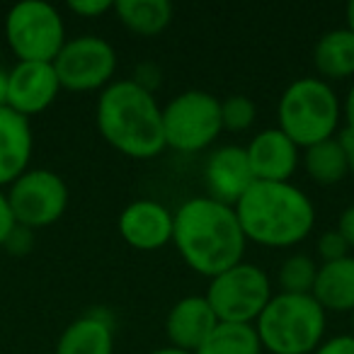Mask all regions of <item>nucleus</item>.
<instances>
[{
	"label": "nucleus",
	"mask_w": 354,
	"mask_h": 354,
	"mask_svg": "<svg viewBox=\"0 0 354 354\" xmlns=\"http://www.w3.org/2000/svg\"><path fill=\"white\" fill-rule=\"evenodd\" d=\"M114 15L129 32L138 37H158L172 22V6L167 0H117Z\"/></svg>",
	"instance_id": "nucleus-20"
},
{
	"label": "nucleus",
	"mask_w": 354,
	"mask_h": 354,
	"mask_svg": "<svg viewBox=\"0 0 354 354\" xmlns=\"http://www.w3.org/2000/svg\"><path fill=\"white\" fill-rule=\"evenodd\" d=\"M349 250H352V248L347 245V241H344L337 228H335V231H325L323 236L318 238V255L323 257V262L342 260V257L349 255Z\"/></svg>",
	"instance_id": "nucleus-25"
},
{
	"label": "nucleus",
	"mask_w": 354,
	"mask_h": 354,
	"mask_svg": "<svg viewBox=\"0 0 354 354\" xmlns=\"http://www.w3.org/2000/svg\"><path fill=\"white\" fill-rule=\"evenodd\" d=\"M262 344L255 325L248 323H218L207 342L194 354H260Z\"/></svg>",
	"instance_id": "nucleus-22"
},
{
	"label": "nucleus",
	"mask_w": 354,
	"mask_h": 354,
	"mask_svg": "<svg viewBox=\"0 0 354 354\" xmlns=\"http://www.w3.org/2000/svg\"><path fill=\"white\" fill-rule=\"evenodd\" d=\"M148 354H189V352H183V349H175V347H160V349H153Z\"/></svg>",
	"instance_id": "nucleus-35"
},
{
	"label": "nucleus",
	"mask_w": 354,
	"mask_h": 354,
	"mask_svg": "<svg viewBox=\"0 0 354 354\" xmlns=\"http://www.w3.org/2000/svg\"><path fill=\"white\" fill-rule=\"evenodd\" d=\"M342 141L347 146V160H349V175L354 177V136L349 133H342Z\"/></svg>",
	"instance_id": "nucleus-32"
},
{
	"label": "nucleus",
	"mask_w": 354,
	"mask_h": 354,
	"mask_svg": "<svg viewBox=\"0 0 354 354\" xmlns=\"http://www.w3.org/2000/svg\"><path fill=\"white\" fill-rule=\"evenodd\" d=\"M245 153L255 183H289L299 167V146L279 127L257 133Z\"/></svg>",
	"instance_id": "nucleus-14"
},
{
	"label": "nucleus",
	"mask_w": 354,
	"mask_h": 354,
	"mask_svg": "<svg viewBox=\"0 0 354 354\" xmlns=\"http://www.w3.org/2000/svg\"><path fill=\"white\" fill-rule=\"evenodd\" d=\"M233 209L245 241L265 248H291L315 226L313 202L291 183H252Z\"/></svg>",
	"instance_id": "nucleus-3"
},
{
	"label": "nucleus",
	"mask_w": 354,
	"mask_h": 354,
	"mask_svg": "<svg viewBox=\"0 0 354 354\" xmlns=\"http://www.w3.org/2000/svg\"><path fill=\"white\" fill-rule=\"evenodd\" d=\"M61 93V83L51 64H30L17 61L12 71H8L6 83V107L22 117H35L49 109Z\"/></svg>",
	"instance_id": "nucleus-11"
},
{
	"label": "nucleus",
	"mask_w": 354,
	"mask_h": 354,
	"mask_svg": "<svg viewBox=\"0 0 354 354\" xmlns=\"http://www.w3.org/2000/svg\"><path fill=\"white\" fill-rule=\"evenodd\" d=\"M310 296L318 301L325 313L328 310L354 313V255L335 262H323L318 267Z\"/></svg>",
	"instance_id": "nucleus-17"
},
{
	"label": "nucleus",
	"mask_w": 354,
	"mask_h": 354,
	"mask_svg": "<svg viewBox=\"0 0 354 354\" xmlns=\"http://www.w3.org/2000/svg\"><path fill=\"white\" fill-rule=\"evenodd\" d=\"M56 354H114V330L107 315L88 313L61 333Z\"/></svg>",
	"instance_id": "nucleus-18"
},
{
	"label": "nucleus",
	"mask_w": 354,
	"mask_h": 354,
	"mask_svg": "<svg viewBox=\"0 0 354 354\" xmlns=\"http://www.w3.org/2000/svg\"><path fill=\"white\" fill-rule=\"evenodd\" d=\"M342 104L323 78H299L279 97V129L299 148L328 141L337 131Z\"/></svg>",
	"instance_id": "nucleus-5"
},
{
	"label": "nucleus",
	"mask_w": 354,
	"mask_h": 354,
	"mask_svg": "<svg viewBox=\"0 0 354 354\" xmlns=\"http://www.w3.org/2000/svg\"><path fill=\"white\" fill-rule=\"evenodd\" d=\"M255 183L248 162V153L241 146H221L204 162V185L207 197L228 207H236L238 199Z\"/></svg>",
	"instance_id": "nucleus-13"
},
{
	"label": "nucleus",
	"mask_w": 354,
	"mask_h": 354,
	"mask_svg": "<svg viewBox=\"0 0 354 354\" xmlns=\"http://www.w3.org/2000/svg\"><path fill=\"white\" fill-rule=\"evenodd\" d=\"M344 17H347V30L354 32V0L347 3V10H344Z\"/></svg>",
	"instance_id": "nucleus-33"
},
{
	"label": "nucleus",
	"mask_w": 354,
	"mask_h": 354,
	"mask_svg": "<svg viewBox=\"0 0 354 354\" xmlns=\"http://www.w3.org/2000/svg\"><path fill=\"white\" fill-rule=\"evenodd\" d=\"M342 117H344V122H347V129H344V133H349V136H354V83L349 85L347 97H344V104H342Z\"/></svg>",
	"instance_id": "nucleus-31"
},
{
	"label": "nucleus",
	"mask_w": 354,
	"mask_h": 354,
	"mask_svg": "<svg viewBox=\"0 0 354 354\" xmlns=\"http://www.w3.org/2000/svg\"><path fill=\"white\" fill-rule=\"evenodd\" d=\"M32 127L30 119L0 104V187L12 185L27 172L32 158Z\"/></svg>",
	"instance_id": "nucleus-16"
},
{
	"label": "nucleus",
	"mask_w": 354,
	"mask_h": 354,
	"mask_svg": "<svg viewBox=\"0 0 354 354\" xmlns=\"http://www.w3.org/2000/svg\"><path fill=\"white\" fill-rule=\"evenodd\" d=\"M257 107L248 95H231L221 102V124L228 131H248L255 124Z\"/></svg>",
	"instance_id": "nucleus-24"
},
{
	"label": "nucleus",
	"mask_w": 354,
	"mask_h": 354,
	"mask_svg": "<svg viewBox=\"0 0 354 354\" xmlns=\"http://www.w3.org/2000/svg\"><path fill=\"white\" fill-rule=\"evenodd\" d=\"M15 228H17V223H15V218H12L10 207H8V199H6V194L0 192V248L6 245L8 238L12 236Z\"/></svg>",
	"instance_id": "nucleus-29"
},
{
	"label": "nucleus",
	"mask_w": 354,
	"mask_h": 354,
	"mask_svg": "<svg viewBox=\"0 0 354 354\" xmlns=\"http://www.w3.org/2000/svg\"><path fill=\"white\" fill-rule=\"evenodd\" d=\"M272 296L274 294L267 272L252 262H238L209 281L204 299L209 301L218 323L255 325Z\"/></svg>",
	"instance_id": "nucleus-8"
},
{
	"label": "nucleus",
	"mask_w": 354,
	"mask_h": 354,
	"mask_svg": "<svg viewBox=\"0 0 354 354\" xmlns=\"http://www.w3.org/2000/svg\"><path fill=\"white\" fill-rule=\"evenodd\" d=\"M6 83H8V73L0 71V104H6Z\"/></svg>",
	"instance_id": "nucleus-34"
},
{
	"label": "nucleus",
	"mask_w": 354,
	"mask_h": 354,
	"mask_svg": "<svg viewBox=\"0 0 354 354\" xmlns=\"http://www.w3.org/2000/svg\"><path fill=\"white\" fill-rule=\"evenodd\" d=\"M95 122L100 136L122 156L148 160L165 148L160 104L131 78L114 80L100 93Z\"/></svg>",
	"instance_id": "nucleus-2"
},
{
	"label": "nucleus",
	"mask_w": 354,
	"mask_h": 354,
	"mask_svg": "<svg viewBox=\"0 0 354 354\" xmlns=\"http://www.w3.org/2000/svg\"><path fill=\"white\" fill-rule=\"evenodd\" d=\"M218 325L212 306L204 296H185L170 308L165 318V335L170 347L194 354Z\"/></svg>",
	"instance_id": "nucleus-15"
},
{
	"label": "nucleus",
	"mask_w": 354,
	"mask_h": 354,
	"mask_svg": "<svg viewBox=\"0 0 354 354\" xmlns=\"http://www.w3.org/2000/svg\"><path fill=\"white\" fill-rule=\"evenodd\" d=\"M318 277V265L310 255L304 252H294L289 255L279 267V289L281 294H310Z\"/></svg>",
	"instance_id": "nucleus-23"
},
{
	"label": "nucleus",
	"mask_w": 354,
	"mask_h": 354,
	"mask_svg": "<svg viewBox=\"0 0 354 354\" xmlns=\"http://www.w3.org/2000/svg\"><path fill=\"white\" fill-rule=\"evenodd\" d=\"M304 167L308 177L318 185H337L349 175L347 146L342 136H333L328 141H320L315 146L306 148Z\"/></svg>",
	"instance_id": "nucleus-21"
},
{
	"label": "nucleus",
	"mask_w": 354,
	"mask_h": 354,
	"mask_svg": "<svg viewBox=\"0 0 354 354\" xmlns=\"http://www.w3.org/2000/svg\"><path fill=\"white\" fill-rule=\"evenodd\" d=\"M6 39L20 61L54 64L66 44V25L54 6L44 0H25L8 12Z\"/></svg>",
	"instance_id": "nucleus-6"
},
{
	"label": "nucleus",
	"mask_w": 354,
	"mask_h": 354,
	"mask_svg": "<svg viewBox=\"0 0 354 354\" xmlns=\"http://www.w3.org/2000/svg\"><path fill=\"white\" fill-rule=\"evenodd\" d=\"M223 131L221 100L204 90H187L172 97L162 109L165 148L180 153H199Z\"/></svg>",
	"instance_id": "nucleus-7"
},
{
	"label": "nucleus",
	"mask_w": 354,
	"mask_h": 354,
	"mask_svg": "<svg viewBox=\"0 0 354 354\" xmlns=\"http://www.w3.org/2000/svg\"><path fill=\"white\" fill-rule=\"evenodd\" d=\"M133 83L138 85V88H143L146 93L156 95V90L160 88L162 83V71L158 64H151V61H146V64H138L136 71H133Z\"/></svg>",
	"instance_id": "nucleus-26"
},
{
	"label": "nucleus",
	"mask_w": 354,
	"mask_h": 354,
	"mask_svg": "<svg viewBox=\"0 0 354 354\" xmlns=\"http://www.w3.org/2000/svg\"><path fill=\"white\" fill-rule=\"evenodd\" d=\"M352 337H354V313H352Z\"/></svg>",
	"instance_id": "nucleus-36"
},
{
	"label": "nucleus",
	"mask_w": 354,
	"mask_h": 354,
	"mask_svg": "<svg viewBox=\"0 0 354 354\" xmlns=\"http://www.w3.org/2000/svg\"><path fill=\"white\" fill-rule=\"evenodd\" d=\"M313 64L328 80L354 78V32L347 27L330 30L315 41Z\"/></svg>",
	"instance_id": "nucleus-19"
},
{
	"label": "nucleus",
	"mask_w": 354,
	"mask_h": 354,
	"mask_svg": "<svg viewBox=\"0 0 354 354\" xmlns=\"http://www.w3.org/2000/svg\"><path fill=\"white\" fill-rule=\"evenodd\" d=\"M313 354H354V337L352 335L330 337V339H325Z\"/></svg>",
	"instance_id": "nucleus-28"
},
{
	"label": "nucleus",
	"mask_w": 354,
	"mask_h": 354,
	"mask_svg": "<svg viewBox=\"0 0 354 354\" xmlns=\"http://www.w3.org/2000/svg\"><path fill=\"white\" fill-rule=\"evenodd\" d=\"M325 310L310 294H274L255 320L270 354H313L325 337Z\"/></svg>",
	"instance_id": "nucleus-4"
},
{
	"label": "nucleus",
	"mask_w": 354,
	"mask_h": 354,
	"mask_svg": "<svg viewBox=\"0 0 354 354\" xmlns=\"http://www.w3.org/2000/svg\"><path fill=\"white\" fill-rule=\"evenodd\" d=\"M17 226L35 231L56 223L68 207V187L54 170H27L10 185L6 194Z\"/></svg>",
	"instance_id": "nucleus-9"
},
{
	"label": "nucleus",
	"mask_w": 354,
	"mask_h": 354,
	"mask_svg": "<svg viewBox=\"0 0 354 354\" xmlns=\"http://www.w3.org/2000/svg\"><path fill=\"white\" fill-rule=\"evenodd\" d=\"M337 231L342 233V238L347 241V245L354 250V204H352V207H347L342 214H339Z\"/></svg>",
	"instance_id": "nucleus-30"
},
{
	"label": "nucleus",
	"mask_w": 354,
	"mask_h": 354,
	"mask_svg": "<svg viewBox=\"0 0 354 354\" xmlns=\"http://www.w3.org/2000/svg\"><path fill=\"white\" fill-rule=\"evenodd\" d=\"M114 8V3H109V0H71L68 3V10L75 12V15L80 17H100L104 15V12H109Z\"/></svg>",
	"instance_id": "nucleus-27"
},
{
	"label": "nucleus",
	"mask_w": 354,
	"mask_h": 354,
	"mask_svg": "<svg viewBox=\"0 0 354 354\" xmlns=\"http://www.w3.org/2000/svg\"><path fill=\"white\" fill-rule=\"evenodd\" d=\"M56 78L61 90L71 93H90L104 90L112 83L117 71V51L109 41L95 35H83L75 39H66L64 49L54 59Z\"/></svg>",
	"instance_id": "nucleus-10"
},
{
	"label": "nucleus",
	"mask_w": 354,
	"mask_h": 354,
	"mask_svg": "<svg viewBox=\"0 0 354 354\" xmlns=\"http://www.w3.org/2000/svg\"><path fill=\"white\" fill-rule=\"evenodd\" d=\"M175 214L156 199H136L119 214V236L143 252H153L172 243Z\"/></svg>",
	"instance_id": "nucleus-12"
},
{
	"label": "nucleus",
	"mask_w": 354,
	"mask_h": 354,
	"mask_svg": "<svg viewBox=\"0 0 354 354\" xmlns=\"http://www.w3.org/2000/svg\"><path fill=\"white\" fill-rule=\"evenodd\" d=\"M172 214V243L189 270L214 279L243 262L248 241L233 207L204 194L187 199Z\"/></svg>",
	"instance_id": "nucleus-1"
}]
</instances>
